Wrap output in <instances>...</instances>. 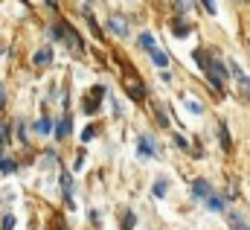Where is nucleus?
<instances>
[{
    "label": "nucleus",
    "instance_id": "7",
    "mask_svg": "<svg viewBox=\"0 0 250 230\" xmlns=\"http://www.w3.org/2000/svg\"><path fill=\"white\" fill-rule=\"evenodd\" d=\"M207 207H209L212 213H221V210H224V201H221V198H207Z\"/></svg>",
    "mask_w": 250,
    "mask_h": 230
},
{
    "label": "nucleus",
    "instance_id": "24",
    "mask_svg": "<svg viewBox=\"0 0 250 230\" xmlns=\"http://www.w3.org/2000/svg\"><path fill=\"white\" fill-rule=\"evenodd\" d=\"M0 140H3V134H0Z\"/></svg>",
    "mask_w": 250,
    "mask_h": 230
},
{
    "label": "nucleus",
    "instance_id": "1",
    "mask_svg": "<svg viewBox=\"0 0 250 230\" xmlns=\"http://www.w3.org/2000/svg\"><path fill=\"white\" fill-rule=\"evenodd\" d=\"M108 26H111V32H114V35H120V38H125V35H128V23H125L123 18H117V15L108 21Z\"/></svg>",
    "mask_w": 250,
    "mask_h": 230
},
{
    "label": "nucleus",
    "instance_id": "12",
    "mask_svg": "<svg viewBox=\"0 0 250 230\" xmlns=\"http://www.w3.org/2000/svg\"><path fill=\"white\" fill-rule=\"evenodd\" d=\"M35 131L47 134V131H50V122H47V119H38V122H35Z\"/></svg>",
    "mask_w": 250,
    "mask_h": 230
},
{
    "label": "nucleus",
    "instance_id": "17",
    "mask_svg": "<svg viewBox=\"0 0 250 230\" xmlns=\"http://www.w3.org/2000/svg\"><path fill=\"white\" fill-rule=\"evenodd\" d=\"M201 3H204V9H207L209 15H215V3H212V0H201Z\"/></svg>",
    "mask_w": 250,
    "mask_h": 230
},
{
    "label": "nucleus",
    "instance_id": "13",
    "mask_svg": "<svg viewBox=\"0 0 250 230\" xmlns=\"http://www.w3.org/2000/svg\"><path fill=\"white\" fill-rule=\"evenodd\" d=\"M154 195H160V198L166 195V181H157V184H154Z\"/></svg>",
    "mask_w": 250,
    "mask_h": 230
},
{
    "label": "nucleus",
    "instance_id": "10",
    "mask_svg": "<svg viewBox=\"0 0 250 230\" xmlns=\"http://www.w3.org/2000/svg\"><path fill=\"white\" fill-rule=\"evenodd\" d=\"M140 155H148V158H151V155H154V146H151L148 140H140Z\"/></svg>",
    "mask_w": 250,
    "mask_h": 230
},
{
    "label": "nucleus",
    "instance_id": "20",
    "mask_svg": "<svg viewBox=\"0 0 250 230\" xmlns=\"http://www.w3.org/2000/svg\"><path fill=\"white\" fill-rule=\"evenodd\" d=\"M82 140L87 143V140H93V128H84V134H82Z\"/></svg>",
    "mask_w": 250,
    "mask_h": 230
},
{
    "label": "nucleus",
    "instance_id": "3",
    "mask_svg": "<svg viewBox=\"0 0 250 230\" xmlns=\"http://www.w3.org/2000/svg\"><path fill=\"white\" fill-rule=\"evenodd\" d=\"M230 67H233V73H236V82H239V88H242V91L250 96V79L242 73V67H236V64H230Z\"/></svg>",
    "mask_w": 250,
    "mask_h": 230
},
{
    "label": "nucleus",
    "instance_id": "23",
    "mask_svg": "<svg viewBox=\"0 0 250 230\" xmlns=\"http://www.w3.org/2000/svg\"><path fill=\"white\" fill-rule=\"evenodd\" d=\"M47 3H50V6H56V3H59V0H47Z\"/></svg>",
    "mask_w": 250,
    "mask_h": 230
},
{
    "label": "nucleus",
    "instance_id": "21",
    "mask_svg": "<svg viewBox=\"0 0 250 230\" xmlns=\"http://www.w3.org/2000/svg\"><path fill=\"white\" fill-rule=\"evenodd\" d=\"M175 32H178V35H187V32H189V26H184V23H178V26H175Z\"/></svg>",
    "mask_w": 250,
    "mask_h": 230
},
{
    "label": "nucleus",
    "instance_id": "8",
    "mask_svg": "<svg viewBox=\"0 0 250 230\" xmlns=\"http://www.w3.org/2000/svg\"><path fill=\"white\" fill-rule=\"evenodd\" d=\"M67 134H70V119L64 116L62 122H59V128H56V137H67Z\"/></svg>",
    "mask_w": 250,
    "mask_h": 230
},
{
    "label": "nucleus",
    "instance_id": "22",
    "mask_svg": "<svg viewBox=\"0 0 250 230\" xmlns=\"http://www.w3.org/2000/svg\"><path fill=\"white\" fill-rule=\"evenodd\" d=\"M6 105V96H3V88H0V108Z\"/></svg>",
    "mask_w": 250,
    "mask_h": 230
},
{
    "label": "nucleus",
    "instance_id": "19",
    "mask_svg": "<svg viewBox=\"0 0 250 230\" xmlns=\"http://www.w3.org/2000/svg\"><path fill=\"white\" fill-rule=\"evenodd\" d=\"M233 228H236V230H250L248 225H245V222H239V219H236V216H233Z\"/></svg>",
    "mask_w": 250,
    "mask_h": 230
},
{
    "label": "nucleus",
    "instance_id": "11",
    "mask_svg": "<svg viewBox=\"0 0 250 230\" xmlns=\"http://www.w3.org/2000/svg\"><path fill=\"white\" fill-rule=\"evenodd\" d=\"M187 108H189V111H192L195 116H198L201 111H204V108H201V102H195V99H187Z\"/></svg>",
    "mask_w": 250,
    "mask_h": 230
},
{
    "label": "nucleus",
    "instance_id": "4",
    "mask_svg": "<svg viewBox=\"0 0 250 230\" xmlns=\"http://www.w3.org/2000/svg\"><path fill=\"white\" fill-rule=\"evenodd\" d=\"M148 56H151V61H154L157 67H169V58L163 56V53H160L157 47H154V50H148Z\"/></svg>",
    "mask_w": 250,
    "mask_h": 230
},
{
    "label": "nucleus",
    "instance_id": "15",
    "mask_svg": "<svg viewBox=\"0 0 250 230\" xmlns=\"http://www.w3.org/2000/svg\"><path fill=\"white\" fill-rule=\"evenodd\" d=\"M3 230H15V216H6L3 219Z\"/></svg>",
    "mask_w": 250,
    "mask_h": 230
},
{
    "label": "nucleus",
    "instance_id": "2",
    "mask_svg": "<svg viewBox=\"0 0 250 230\" xmlns=\"http://www.w3.org/2000/svg\"><path fill=\"white\" fill-rule=\"evenodd\" d=\"M192 192H195V195H198V198H212V195H209V192H212V189H209V184H207V181H204V178H198V181H195V184H192Z\"/></svg>",
    "mask_w": 250,
    "mask_h": 230
},
{
    "label": "nucleus",
    "instance_id": "5",
    "mask_svg": "<svg viewBox=\"0 0 250 230\" xmlns=\"http://www.w3.org/2000/svg\"><path fill=\"white\" fill-rule=\"evenodd\" d=\"M32 64H35V67H44V64H50V50H38V53L32 56Z\"/></svg>",
    "mask_w": 250,
    "mask_h": 230
},
{
    "label": "nucleus",
    "instance_id": "14",
    "mask_svg": "<svg viewBox=\"0 0 250 230\" xmlns=\"http://www.w3.org/2000/svg\"><path fill=\"white\" fill-rule=\"evenodd\" d=\"M102 91H105V88H96V96H99ZM84 108H87V111H93V108H96V99H87V102H84Z\"/></svg>",
    "mask_w": 250,
    "mask_h": 230
},
{
    "label": "nucleus",
    "instance_id": "6",
    "mask_svg": "<svg viewBox=\"0 0 250 230\" xmlns=\"http://www.w3.org/2000/svg\"><path fill=\"white\" fill-rule=\"evenodd\" d=\"M140 47H143V50H146V53H148V50H154V47H157V44H154V38H151V35H148V32H143V35H140Z\"/></svg>",
    "mask_w": 250,
    "mask_h": 230
},
{
    "label": "nucleus",
    "instance_id": "9",
    "mask_svg": "<svg viewBox=\"0 0 250 230\" xmlns=\"http://www.w3.org/2000/svg\"><path fill=\"white\" fill-rule=\"evenodd\" d=\"M0 172H15V161L12 158H0Z\"/></svg>",
    "mask_w": 250,
    "mask_h": 230
},
{
    "label": "nucleus",
    "instance_id": "16",
    "mask_svg": "<svg viewBox=\"0 0 250 230\" xmlns=\"http://www.w3.org/2000/svg\"><path fill=\"white\" fill-rule=\"evenodd\" d=\"M123 228H125V230H131V228H134V213H128V216L123 219Z\"/></svg>",
    "mask_w": 250,
    "mask_h": 230
},
{
    "label": "nucleus",
    "instance_id": "18",
    "mask_svg": "<svg viewBox=\"0 0 250 230\" xmlns=\"http://www.w3.org/2000/svg\"><path fill=\"white\" fill-rule=\"evenodd\" d=\"M62 184H64V192L70 195V189H73V184H70V175H64V178H62Z\"/></svg>",
    "mask_w": 250,
    "mask_h": 230
}]
</instances>
